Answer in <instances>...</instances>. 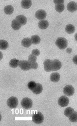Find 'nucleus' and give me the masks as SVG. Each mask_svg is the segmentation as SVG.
Returning a JSON list of instances; mask_svg holds the SVG:
<instances>
[{
	"label": "nucleus",
	"mask_w": 77,
	"mask_h": 126,
	"mask_svg": "<svg viewBox=\"0 0 77 126\" xmlns=\"http://www.w3.org/2000/svg\"><path fill=\"white\" fill-rule=\"evenodd\" d=\"M55 45L61 50L65 49L68 45V41L64 37H59L55 41Z\"/></svg>",
	"instance_id": "f257e3e1"
},
{
	"label": "nucleus",
	"mask_w": 77,
	"mask_h": 126,
	"mask_svg": "<svg viewBox=\"0 0 77 126\" xmlns=\"http://www.w3.org/2000/svg\"><path fill=\"white\" fill-rule=\"evenodd\" d=\"M44 116L40 112H38L33 115V121L37 124H42L44 121Z\"/></svg>",
	"instance_id": "f03ea898"
},
{
	"label": "nucleus",
	"mask_w": 77,
	"mask_h": 126,
	"mask_svg": "<svg viewBox=\"0 0 77 126\" xmlns=\"http://www.w3.org/2000/svg\"><path fill=\"white\" fill-rule=\"evenodd\" d=\"M22 107L25 109H30L33 107V101L29 98H24L21 102Z\"/></svg>",
	"instance_id": "7ed1b4c3"
},
{
	"label": "nucleus",
	"mask_w": 77,
	"mask_h": 126,
	"mask_svg": "<svg viewBox=\"0 0 77 126\" xmlns=\"http://www.w3.org/2000/svg\"><path fill=\"white\" fill-rule=\"evenodd\" d=\"M7 106L10 109H14L17 108L18 105V100L17 97H11L9 98L7 101Z\"/></svg>",
	"instance_id": "20e7f679"
},
{
	"label": "nucleus",
	"mask_w": 77,
	"mask_h": 126,
	"mask_svg": "<svg viewBox=\"0 0 77 126\" xmlns=\"http://www.w3.org/2000/svg\"><path fill=\"white\" fill-rule=\"evenodd\" d=\"M19 66L21 69L24 71H28L32 69L30 63L28 61H20L19 62Z\"/></svg>",
	"instance_id": "39448f33"
},
{
	"label": "nucleus",
	"mask_w": 77,
	"mask_h": 126,
	"mask_svg": "<svg viewBox=\"0 0 77 126\" xmlns=\"http://www.w3.org/2000/svg\"><path fill=\"white\" fill-rule=\"evenodd\" d=\"M63 93L65 94V95L67 96H71L75 93V88L71 85H67L64 88Z\"/></svg>",
	"instance_id": "423d86ee"
},
{
	"label": "nucleus",
	"mask_w": 77,
	"mask_h": 126,
	"mask_svg": "<svg viewBox=\"0 0 77 126\" xmlns=\"http://www.w3.org/2000/svg\"><path fill=\"white\" fill-rule=\"evenodd\" d=\"M69 102V100L66 96H62L59 98L58 100V104L61 107L67 106Z\"/></svg>",
	"instance_id": "0eeeda50"
},
{
	"label": "nucleus",
	"mask_w": 77,
	"mask_h": 126,
	"mask_svg": "<svg viewBox=\"0 0 77 126\" xmlns=\"http://www.w3.org/2000/svg\"><path fill=\"white\" fill-rule=\"evenodd\" d=\"M46 15H47V14H46L45 10L43 9H40L38 10L37 12H36L35 14V17L36 18L40 20H42L45 19Z\"/></svg>",
	"instance_id": "6e6552de"
},
{
	"label": "nucleus",
	"mask_w": 77,
	"mask_h": 126,
	"mask_svg": "<svg viewBox=\"0 0 77 126\" xmlns=\"http://www.w3.org/2000/svg\"><path fill=\"white\" fill-rule=\"evenodd\" d=\"M44 70L47 72L52 71V64L53 61L50 60H46L44 61Z\"/></svg>",
	"instance_id": "1a4fd4ad"
},
{
	"label": "nucleus",
	"mask_w": 77,
	"mask_h": 126,
	"mask_svg": "<svg viewBox=\"0 0 77 126\" xmlns=\"http://www.w3.org/2000/svg\"><path fill=\"white\" fill-rule=\"evenodd\" d=\"M62 67V64L61 62L58 60H55L53 61L52 64V71H57L61 69Z\"/></svg>",
	"instance_id": "9d476101"
},
{
	"label": "nucleus",
	"mask_w": 77,
	"mask_h": 126,
	"mask_svg": "<svg viewBox=\"0 0 77 126\" xmlns=\"http://www.w3.org/2000/svg\"><path fill=\"white\" fill-rule=\"evenodd\" d=\"M67 9L68 12L70 13H74L77 10L76 3L74 1H71L67 5Z\"/></svg>",
	"instance_id": "9b49d317"
},
{
	"label": "nucleus",
	"mask_w": 77,
	"mask_h": 126,
	"mask_svg": "<svg viewBox=\"0 0 77 126\" xmlns=\"http://www.w3.org/2000/svg\"><path fill=\"white\" fill-rule=\"evenodd\" d=\"M49 26V23L47 20H40L38 23V27L41 30L46 29Z\"/></svg>",
	"instance_id": "f8f14e48"
},
{
	"label": "nucleus",
	"mask_w": 77,
	"mask_h": 126,
	"mask_svg": "<svg viewBox=\"0 0 77 126\" xmlns=\"http://www.w3.org/2000/svg\"><path fill=\"white\" fill-rule=\"evenodd\" d=\"M15 20L21 24V25H24L27 22V18L24 15H19L15 18Z\"/></svg>",
	"instance_id": "ddd939ff"
},
{
	"label": "nucleus",
	"mask_w": 77,
	"mask_h": 126,
	"mask_svg": "<svg viewBox=\"0 0 77 126\" xmlns=\"http://www.w3.org/2000/svg\"><path fill=\"white\" fill-rule=\"evenodd\" d=\"M50 79L53 82H58L60 79V75L57 72L51 73L50 76Z\"/></svg>",
	"instance_id": "4468645a"
},
{
	"label": "nucleus",
	"mask_w": 77,
	"mask_h": 126,
	"mask_svg": "<svg viewBox=\"0 0 77 126\" xmlns=\"http://www.w3.org/2000/svg\"><path fill=\"white\" fill-rule=\"evenodd\" d=\"M43 91V86L40 83H37V85H36L33 91V93L34 94H40V93H42Z\"/></svg>",
	"instance_id": "2eb2a0df"
},
{
	"label": "nucleus",
	"mask_w": 77,
	"mask_h": 126,
	"mask_svg": "<svg viewBox=\"0 0 77 126\" xmlns=\"http://www.w3.org/2000/svg\"><path fill=\"white\" fill-rule=\"evenodd\" d=\"M21 44L23 47H25V48H29L32 44V40H31V39L29 38H25L22 40Z\"/></svg>",
	"instance_id": "dca6fc26"
},
{
	"label": "nucleus",
	"mask_w": 77,
	"mask_h": 126,
	"mask_svg": "<svg viewBox=\"0 0 77 126\" xmlns=\"http://www.w3.org/2000/svg\"><path fill=\"white\" fill-rule=\"evenodd\" d=\"M21 6L25 9H28L32 6V2L30 0H23L21 2Z\"/></svg>",
	"instance_id": "f3484780"
},
{
	"label": "nucleus",
	"mask_w": 77,
	"mask_h": 126,
	"mask_svg": "<svg viewBox=\"0 0 77 126\" xmlns=\"http://www.w3.org/2000/svg\"><path fill=\"white\" fill-rule=\"evenodd\" d=\"M21 25L18 21L17 20L14 19L12 20L11 22V27L15 31L19 30L21 28Z\"/></svg>",
	"instance_id": "a211bd4d"
},
{
	"label": "nucleus",
	"mask_w": 77,
	"mask_h": 126,
	"mask_svg": "<svg viewBox=\"0 0 77 126\" xmlns=\"http://www.w3.org/2000/svg\"><path fill=\"white\" fill-rule=\"evenodd\" d=\"M65 31L66 32V33H67L68 34H71L75 32V28L73 25L70 24H68L66 26Z\"/></svg>",
	"instance_id": "6ab92c4d"
},
{
	"label": "nucleus",
	"mask_w": 77,
	"mask_h": 126,
	"mask_svg": "<svg viewBox=\"0 0 77 126\" xmlns=\"http://www.w3.org/2000/svg\"><path fill=\"white\" fill-rule=\"evenodd\" d=\"M4 13L7 15H11L14 11V8L11 5H7L4 7Z\"/></svg>",
	"instance_id": "aec40b11"
},
{
	"label": "nucleus",
	"mask_w": 77,
	"mask_h": 126,
	"mask_svg": "<svg viewBox=\"0 0 77 126\" xmlns=\"http://www.w3.org/2000/svg\"><path fill=\"white\" fill-rule=\"evenodd\" d=\"M31 40H32V44L38 45L40 44L41 41L40 37L38 35H33L31 37Z\"/></svg>",
	"instance_id": "412c9836"
},
{
	"label": "nucleus",
	"mask_w": 77,
	"mask_h": 126,
	"mask_svg": "<svg viewBox=\"0 0 77 126\" xmlns=\"http://www.w3.org/2000/svg\"><path fill=\"white\" fill-rule=\"evenodd\" d=\"M19 61L18 60H17L15 59H13L10 60V61L9 63V65L10 67L13 68H17L18 66H19Z\"/></svg>",
	"instance_id": "4be33fe9"
},
{
	"label": "nucleus",
	"mask_w": 77,
	"mask_h": 126,
	"mask_svg": "<svg viewBox=\"0 0 77 126\" xmlns=\"http://www.w3.org/2000/svg\"><path fill=\"white\" fill-rule=\"evenodd\" d=\"M9 47V44L8 42L5 40H0V48L1 50H5L7 49Z\"/></svg>",
	"instance_id": "5701e85b"
},
{
	"label": "nucleus",
	"mask_w": 77,
	"mask_h": 126,
	"mask_svg": "<svg viewBox=\"0 0 77 126\" xmlns=\"http://www.w3.org/2000/svg\"><path fill=\"white\" fill-rule=\"evenodd\" d=\"M69 120L73 123L77 122V112H74L69 117Z\"/></svg>",
	"instance_id": "b1692460"
},
{
	"label": "nucleus",
	"mask_w": 77,
	"mask_h": 126,
	"mask_svg": "<svg viewBox=\"0 0 77 126\" xmlns=\"http://www.w3.org/2000/svg\"><path fill=\"white\" fill-rule=\"evenodd\" d=\"M64 8H65V6H64V5L63 4L55 5V10L58 13H61L64 10Z\"/></svg>",
	"instance_id": "393cba45"
},
{
	"label": "nucleus",
	"mask_w": 77,
	"mask_h": 126,
	"mask_svg": "<svg viewBox=\"0 0 77 126\" xmlns=\"http://www.w3.org/2000/svg\"><path fill=\"white\" fill-rule=\"evenodd\" d=\"M74 112V110L71 108L70 107H68V108H67L64 111V115L65 116H66V117H69L70 116V115L73 113Z\"/></svg>",
	"instance_id": "a878e982"
},
{
	"label": "nucleus",
	"mask_w": 77,
	"mask_h": 126,
	"mask_svg": "<svg viewBox=\"0 0 77 126\" xmlns=\"http://www.w3.org/2000/svg\"><path fill=\"white\" fill-rule=\"evenodd\" d=\"M36 85H37V83H36L34 81H30L28 83L27 85V87L30 90L33 91V89L34 88V87H35Z\"/></svg>",
	"instance_id": "bb28decb"
},
{
	"label": "nucleus",
	"mask_w": 77,
	"mask_h": 126,
	"mask_svg": "<svg viewBox=\"0 0 77 126\" xmlns=\"http://www.w3.org/2000/svg\"><path fill=\"white\" fill-rule=\"evenodd\" d=\"M31 68L33 69H37L38 67V64L36 62H29Z\"/></svg>",
	"instance_id": "cd10ccee"
},
{
	"label": "nucleus",
	"mask_w": 77,
	"mask_h": 126,
	"mask_svg": "<svg viewBox=\"0 0 77 126\" xmlns=\"http://www.w3.org/2000/svg\"><path fill=\"white\" fill-rule=\"evenodd\" d=\"M37 56L33 55V54H30L29 56H28V61L29 62H36L37 61Z\"/></svg>",
	"instance_id": "c85d7f7f"
},
{
	"label": "nucleus",
	"mask_w": 77,
	"mask_h": 126,
	"mask_svg": "<svg viewBox=\"0 0 77 126\" xmlns=\"http://www.w3.org/2000/svg\"><path fill=\"white\" fill-rule=\"evenodd\" d=\"M32 54L36 56H39L40 54V51L38 49H33L32 51Z\"/></svg>",
	"instance_id": "c756f323"
},
{
	"label": "nucleus",
	"mask_w": 77,
	"mask_h": 126,
	"mask_svg": "<svg viewBox=\"0 0 77 126\" xmlns=\"http://www.w3.org/2000/svg\"><path fill=\"white\" fill-rule=\"evenodd\" d=\"M64 2V0H54V3L55 5L63 4Z\"/></svg>",
	"instance_id": "7c9ffc66"
},
{
	"label": "nucleus",
	"mask_w": 77,
	"mask_h": 126,
	"mask_svg": "<svg viewBox=\"0 0 77 126\" xmlns=\"http://www.w3.org/2000/svg\"><path fill=\"white\" fill-rule=\"evenodd\" d=\"M73 62L75 63V64L77 65V55H76V56H75L73 57Z\"/></svg>",
	"instance_id": "2f4dec72"
},
{
	"label": "nucleus",
	"mask_w": 77,
	"mask_h": 126,
	"mask_svg": "<svg viewBox=\"0 0 77 126\" xmlns=\"http://www.w3.org/2000/svg\"><path fill=\"white\" fill-rule=\"evenodd\" d=\"M66 52H67L68 53H70L71 52H72V49L71 48H67L66 50Z\"/></svg>",
	"instance_id": "473e14b6"
},
{
	"label": "nucleus",
	"mask_w": 77,
	"mask_h": 126,
	"mask_svg": "<svg viewBox=\"0 0 77 126\" xmlns=\"http://www.w3.org/2000/svg\"><path fill=\"white\" fill-rule=\"evenodd\" d=\"M75 39L77 41V33H76L75 35Z\"/></svg>",
	"instance_id": "72a5a7b5"
},
{
	"label": "nucleus",
	"mask_w": 77,
	"mask_h": 126,
	"mask_svg": "<svg viewBox=\"0 0 77 126\" xmlns=\"http://www.w3.org/2000/svg\"><path fill=\"white\" fill-rule=\"evenodd\" d=\"M76 6H77V3H76Z\"/></svg>",
	"instance_id": "f704fd0d"
}]
</instances>
